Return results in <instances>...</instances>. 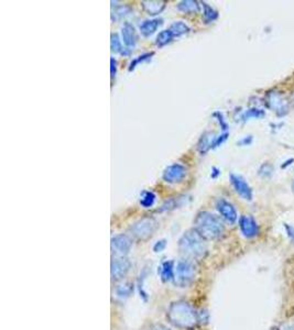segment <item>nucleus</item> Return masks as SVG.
Masks as SVG:
<instances>
[{"label": "nucleus", "instance_id": "f257e3e1", "mask_svg": "<svg viewBox=\"0 0 294 330\" xmlns=\"http://www.w3.org/2000/svg\"><path fill=\"white\" fill-rule=\"evenodd\" d=\"M166 320L173 327L181 330H191L198 323L197 310L191 303L186 301H177L170 304L166 309Z\"/></svg>", "mask_w": 294, "mask_h": 330}, {"label": "nucleus", "instance_id": "f03ea898", "mask_svg": "<svg viewBox=\"0 0 294 330\" xmlns=\"http://www.w3.org/2000/svg\"><path fill=\"white\" fill-rule=\"evenodd\" d=\"M206 241L207 240L198 234L196 229H189L180 238L178 243L179 251L186 259L193 261L203 259L209 251Z\"/></svg>", "mask_w": 294, "mask_h": 330}, {"label": "nucleus", "instance_id": "7ed1b4c3", "mask_svg": "<svg viewBox=\"0 0 294 330\" xmlns=\"http://www.w3.org/2000/svg\"><path fill=\"white\" fill-rule=\"evenodd\" d=\"M194 229L206 240H218L225 234L222 219L210 211H199L194 219Z\"/></svg>", "mask_w": 294, "mask_h": 330}, {"label": "nucleus", "instance_id": "20e7f679", "mask_svg": "<svg viewBox=\"0 0 294 330\" xmlns=\"http://www.w3.org/2000/svg\"><path fill=\"white\" fill-rule=\"evenodd\" d=\"M196 276L197 268L194 261L183 257V259L179 260L175 263L174 277H173L172 282L174 283V285L178 287H190L192 284L195 282Z\"/></svg>", "mask_w": 294, "mask_h": 330}, {"label": "nucleus", "instance_id": "39448f33", "mask_svg": "<svg viewBox=\"0 0 294 330\" xmlns=\"http://www.w3.org/2000/svg\"><path fill=\"white\" fill-rule=\"evenodd\" d=\"M157 228H158V223L155 218L143 217L132 224L130 227V233L136 238V239L145 241L155 235Z\"/></svg>", "mask_w": 294, "mask_h": 330}, {"label": "nucleus", "instance_id": "423d86ee", "mask_svg": "<svg viewBox=\"0 0 294 330\" xmlns=\"http://www.w3.org/2000/svg\"><path fill=\"white\" fill-rule=\"evenodd\" d=\"M266 104L268 107L273 110V112L278 117H284L288 115L290 110V105L289 102L286 101L284 96L277 90L269 91L266 96Z\"/></svg>", "mask_w": 294, "mask_h": 330}, {"label": "nucleus", "instance_id": "0eeeda50", "mask_svg": "<svg viewBox=\"0 0 294 330\" xmlns=\"http://www.w3.org/2000/svg\"><path fill=\"white\" fill-rule=\"evenodd\" d=\"M131 269V262L127 256H115L111 260L110 273L112 281H122L129 273Z\"/></svg>", "mask_w": 294, "mask_h": 330}, {"label": "nucleus", "instance_id": "6e6552de", "mask_svg": "<svg viewBox=\"0 0 294 330\" xmlns=\"http://www.w3.org/2000/svg\"><path fill=\"white\" fill-rule=\"evenodd\" d=\"M186 174H188V169L185 168V165L181 163H173L165 168L162 178L165 183L178 184L184 180Z\"/></svg>", "mask_w": 294, "mask_h": 330}, {"label": "nucleus", "instance_id": "1a4fd4ad", "mask_svg": "<svg viewBox=\"0 0 294 330\" xmlns=\"http://www.w3.org/2000/svg\"><path fill=\"white\" fill-rule=\"evenodd\" d=\"M215 207L218 211L219 216L223 218V219L229 224H235L238 220V213L236 207L233 205L226 201L225 198H219L216 202Z\"/></svg>", "mask_w": 294, "mask_h": 330}, {"label": "nucleus", "instance_id": "9d476101", "mask_svg": "<svg viewBox=\"0 0 294 330\" xmlns=\"http://www.w3.org/2000/svg\"><path fill=\"white\" fill-rule=\"evenodd\" d=\"M110 246L116 256H126L132 248V239L128 235L119 234L111 238Z\"/></svg>", "mask_w": 294, "mask_h": 330}, {"label": "nucleus", "instance_id": "9b49d317", "mask_svg": "<svg viewBox=\"0 0 294 330\" xmlns=\"http://www.w3.org/2000/svg\"><path fill=\"white\" fill-rule=\"evenodd\" d=\"M229 181L230 184L232 185L233 189H235L236 193L243 198L245 201H252L253 198V193H252V188L250 187V185L247 183V181L242 175H238L235 173H231L229 175Z\"/></svg>", "mask_w": 294, "mask_h": 330}, {"label": "nucleus", "instance_id": "f8f14e48", "mask_svg": "<svg viewBox=\"0 0 294 330\" xmlns=\"http://www.w3.org/2000/svg\"><path fill=\"white\" fill-rule=\"evenodd\" d=\"M239 229L242 234L247 239H253L259 235V226L255 218L249 215L240 216L239 220Z\"/></svg>", "mask_w": 294, "mask_h": 330}, {"label": "nucleus", "instance_id": "ddd939ff", "mask_svg": "<svg viewBox=\"0 0 294 330\" xmlns=\"http://www.w3.org/2000/svg\"><path fill=\"white\" fill-rule=\"evenodd\" d=\"M122 41L127 48H135L138 42V36L135 26L129 22H125L122 28Z\"/></svg>", "mask_w": 294, "mask_h": 330}, {"label": "nucleus", "instance_id": "4468645a", "mask_svg": "<svg viewBox=\"0 0 294 330\" xmlns=\"http://www.w3.org/2000/svg\"><path fill=\"white\" fill-rule=\"evenodd\" d=\"M174 267H175V263L171 260L163 261L161 264H160L158 272L160 275V279H161L163 283L173 281V277H174Z\"/></svg>", "mask_w": 294, "mask_h": 330}, {"label": "nucleus", "instance_id": "2eb2a0df", "mask_svg": "<svg viewBox=\"0 0 294 330\" xmlns=\"http://www.w3.org/2000/svg\"><path fill=\"white\" fill-rule=\"evenodd\" d=\"M165 2L162 0H145L141 3L142 9L148 13L149 16H157L161 13L165 8Z\"/></svg>", "mask_w": 294, "mask_h": 330}, {"label": "nucleus", "instance_id": "dca6fc26", "mask_svg": "<svg viewBox=\"0 0 294 330\" xmlns=\"http://www.w3.org/2000/svg\"><path fill=\"white\" fill-rule=\"evenodd\" d=\"M162 19H150V20H144V21L140 24L139 29L141 35L145 38L151 37L153 33H155L160 25L162 24Z\"/></svg>", "mask_w": 294, "mask_h": 330}, {"label": "nucleus", "instance_id": "f3484780", "mask_svg": "<svg viewBox=\"0 0 294 330\" xmlns=\"http://www.w3.org/2000/svg\"><path fill=\"white\" fill-rule=\"evenodd\" d=\"M215 135L212 134V132H205V134L200 137L197 143V149L200 154H205L206 152L212 150V145L214 140H215Z\"/></svg>", "mask_w": 294, "mask_h": 330}, {"label": "nucleus", "instance_id": "a211bd4d", "mask_svg": "<svg viewBox=\"0 0 294 330\" xmlns=\"http://www.w3.org/2000/svg\"><path fill=\"white\" fill-rule=\"evenodd\" d=\"M110 48H111V52L115 53V54H122V55H129L130 54L129 49H124L122 40H120L117 33H111Z\"/></svg>", "mask_w": 294, "mask_h": 330}, {"label": "nucleus", "instance_id": "6ab92c4d", "mask_svg": "<svg viewBox=\"0 0 294 330\" xmlns=\"http://www.w3.org/2000/svg\"><path fill=\"white\" fill-rule=\"evenodd\" d=\"M178 10L183 13H196L200 9V3L195 0H183L178 5Z\"/></svg>", "mask_w": 294, "mask_h": 330}, {"label": "nucleus", "instance_id": "aec40b11", "mask_svg": "<svg viewBox=\"0 0 294 330\" xmlns=\"http://www.w3.org/2000/svg\"><path fill=\"white\" fill-rule=\"evenodd\" d=\"M169 30L171 31L173 37H174V38H180V37H182L184 35H188V33L190 32L191 29H190V26L188 24H186L185 22H183V21H175V22H173L170 25Z\"/></svg>", "mask_w": 294, "mask_h": 330}, {"label": "nucleus", "instance_id": "412c9836", "mask_svg": "<svg viewBox=\"0 0 294 330\" xmlns=\"http://www.w3.org/2000/svg\"><path fill=\"white\" fill-rule=\"evenodd\" d=\"M184 198H186V197L181 196V197H173V198H170V200L165 201L162 204L161 208H160L159 210L160 211H170V210H173V209H175V208L181 207L182 205L185 203Z\"/></svg>", "mask_w": 294, "mask_h": 330}, {"label": "nucleus", "instance_id": "4be33fe9", "mask_svg": "<svg viewBox=\"0 0 294 330\" xmlns=\"http://www.w3.org/2000/svg\"><path fill=\"white\" fill-rule=\"evenodd\" d=\"M264 115H266V112L262 109L250 108V109H248V110H246V111L243 112L242 116H240V118H239V120L243 121V122H246V121L250 120V119H252V118H255V119L263 118Z\"/></svg>", "mask_w": 294, "mask_h": 330}, {"label": "nucleus", "instance_id": "5701e85b", "mask_svg": "<svg viewBox=\"0 0 294 330\" xmlns=\"http://www.w3.org/2000/svg\"><path fill=\"white\" fill-rule=\"evenodd\" d=\"M200 6L203 7V18L206 23L214 22L218 18V12L206 3H200Z\"/></svg>", "mask_w": 294, "mask_h": 330}, {"label": "nucleus", "instance_id": "b1692460", "mask_svg": "<svg viewBox=\"0 0 294 330\" xmlns=\"http://www.w3.org/2000/svg\"><path fill=\"white\" fill-rule=\"evenodd\" d=\"M157 200L156 194L152 190H144L142 191L141 196H140V205L143 208H150L155 205Z\"/></svg>", "mask_w": 294, "mask_h": 330}, {"label": "nucleus", "instance_id": "393cba45", "mask_svg": "<svg viewBox=\"0 0 294 330\" xmlns=\"http://www.w3.org/2000/svg\"><path fill=\"white\" fill-rule=\"evenodd\" d=\"M173 39H174V37H173V35L169 29L162 30L161 32H159V35L157 36L156 44L159 46V48H163V46L171 43Z\"/></svg>", "mask_w": 294, "mask_h": 330}, {"label": "nucleus", "instance_id": "a878e982", "mask_svg": "<svg viewBox=\"0 0 294 330\" xmlns=\"http://www.w3.org/2000/svg\"><path fill=\"white\" fill-rule=\"evenodd\" d=\"M131 8L129 6H127V5H120V6H116L115 7V9L112 10V13H111V17L112 19H115V20H118V19H122L126 16H128L129 13H131Z\"/></svg>", "mask_w": 294, "mask_h": 330}, {"label": "nucleus", "instance_id": "bb28decb", "mask_svg": "<svg viewBox=\"0 0 294 330\" xmlns=\"http://www.w3.org/2000/svg\"><path fill=\"white\" fill-rule=\"evenodd\" d=\"M155 55V52H148V53H143V54L141 55H139L138 57H136L135 59H132L130 65H129V72H132L133 70H135L137 66L139 64H141V63H144V62H148L150 61V59L152 58V56Z\"/></svg>", "mask_w": 294, "mask_h": 330}, {"label": "nucleus", "instance_id": "cd10ccee", "mask_svg": "<svg viewBox=\"0 0 294 330\" xmlns=\"http://www.w3.org/2000/svg\"><path fill=\"white\" fill-rule=\"evenodd\" d=\"M273 173H275V169H273V165L270 163H263L261 167L258 170V175L262 178H271Z\"/></svg>", "mask_w": 294, "mask_h": 330}, {"label": "nucleus", "instance_id": "c85d7f7f", "mask_svg": "<svg viewBox=\"0 0 294 330\" xmlns=\"http://www.w3.org/2000/svg\"><path fill=\"white\" fill-rule=\"evenodd\" d=\"M130 293H131V287L129 284H120V285H118V287L116 288V296L122 300L129 297Z\"/></svg>", "mask_w": 294, "mask_h": 330}, {"label": "nucleus", "instance_id": "c756f323", "mask_svg": "<svg viewBox=\"0 0 294 330\" xmlns=\"http://www.w3.org/2000/svg\"><path fill=\"white\" fill-rule=\"evenodd\" d=\"M213 117L216 119V121L220 125V129L223 130V132H228V123H227L226 119H225V117H224V115L222 114V112L215 111L213 114Z\"/></svg>", "mask_w": 294, "mask_h": 330}, {"label": "nucleus", "instance_id": "7c9ffc66", "mask_svg": "<svg viewBox=\"0 0 294 330\" xmlns=\"http://www.w3.org/2000/svg\"><path fill=\"white\" fill-rule=\"evenodd\" d=\"M228 136H229L228 132H223L222 135L217 136V137L215 138V140H214V142H213L212 150H213V149H216V148H218V147H220V145H222V144L227 140V139H228Z\"/></svg>", "mask_w": 294, "mask_h": 330}, {"label": "nucleus", "instance_id": "2f4dec72", "mask_svg": "<svg viewBox=\"0 0 294 330\" xmlns=\"http://www.w3.org/2000/svg\"><path fill=\"white\" fill-rule=\"evenodd\" d=\"M197 319H198V323H204V325H206L210 320L209 312H207L206 309L197 310Z\"/></svg>", "mask_w": 294, "mask_h": 330}, {"label": "nucleus", "instance_id": "473e14b6", "mask_svg": "<svg viewBox=\"0 0 294 330\" xmlns=\"http://www.w3.org/2000/svg\"><path fill=\"white\" fill-rule=\"evenodd\" d=\"M165 248H166V240L161 239L155 243V246H153V251H155L156 253H160V252H163Z\"/></svg>", "mask_w": 294, "mask_h": 330}, {"label": "nucleus", "instance_id": "72a5a7b5", "mask_svg": "<svg viewBox=\"0 0 294 330\" xmlns=\"http://www.w3.org/2000/svg\"><path fill=\"white\" fill-rule=\"evenodd\" d=\"M284 229H285L286 236H288L289 239L294 243V227L291 226V224H289V223H285Z\"/></svg>", "mask_w": 294, "mask_h": 330}, {"label": "nucleus", "instance_id": "f704fd0d", "mask_svg": "<svg viewBox=\"0 0 294 330\" xmlns=\"http://www.w3.org/2000/svg\"><path fill=\"white\" fill-rule=\"evenodd\" d=\"M110 74H111V78L116 77L117 74V61L113 57L110 58Z\"/></svg>", "mask_w": 294, "mask_h": 330}, {"label": "nucleus", "instance_id": "c9c22d12", "mask_svg": "<svg viewBox=\"0 0 294 330\" xmlns=\"http://www.w3.org/2000/svg\"><path fill=\"white\" fill-rule=\"evenodd\" d=\"M252 141H253L252 136H246L238 142V144L242 145V147H245V145H250L252 143Z\"/></svg>", "mask_w": 294, "mask_h": 330}, {"label": "nucleus", "instance_id": "e433bc0d", "mask_svg": "<svg viewBox=\"0 0 294 330\" xmlns=\"http://www.w3.org/2000/svg\"><path fill=\"white\" fill-rule=\"evenodd\" d=\"M219 175H220V170H219L218 168H215V167H214V168L212 169V174H211L212 178H214V180H215V178H217Z\"/></svg>", "mask_w": 294, "mask_h": 330}, {"label": "nucleus", "instance_id": "4c0bfd02", "mask_svg": "<svg viewBox=\"0 0 294 330\" xmlns=\"http://www.w3.org/2000/svg\"><path fill=\"white\" fill-rule=\"evenodd\" d=\"M151 330H171V329L164 325H161V323H157V325H155L151 328Z\"/></svg>", "mask_w": 294, "mask_h": 330}, {"label": "nucleus", "instance_id": "58836bf2", "mask_svg": "<svg viewBox=\"0 0 294 330\" xmlns=\"http://www.w3.org/2000/svg\"><path fill=\"white\" fill-rule=\"evenodd\" d=\"M292 163H294V158H289L288 161H285L283 162V164L281 165V169H286L289 167V165H291Z\"/></svg>", "mask_w": 294, "mask_h": 330}, {"label": "nucleus", "instance_id": "ea45409f", "mask_svg": "<svg viewBox=\"0 0 294 330\" xmlns=\"http://www.w3.org/2000/svg\"><path fill=\"white\" fill-rule=\"evenodd\" d=\"M292 191L294 193V181H293V183H292Z\"/></svg>", "mask_w": 294, "mask_h": 330}]
</instances>
